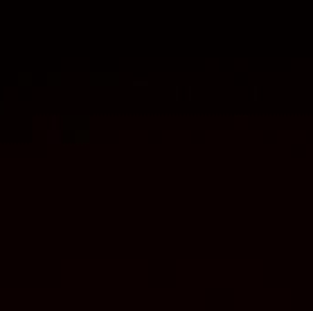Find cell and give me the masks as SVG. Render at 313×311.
<instances>
[]
</instances>
